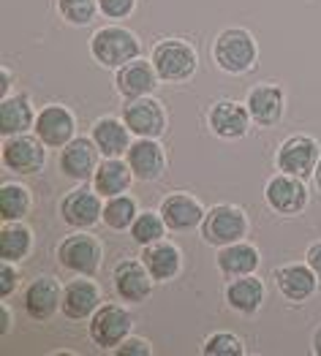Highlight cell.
Wrapping results in <instances>:
<instances>
[{
	"instance_id": "1",
	"label": "cell",
	"mask_w": 321,
	"mask_h": 356,
	"mask_svg": "<svg viewBox=\"0 0 321 356\" xmlns=\"http://www.w3.org/2000/svg\"><path fill=\"white\" fill-rule=\"evenodd\" d=\"M90 52L107 68H123L125 63L136 60L139 55V41L131 30L125 28H101L95 30V35L90 38Z\"/></svg>"
},
{
	"instance_id": "2",
	"label": "cell",
	"mask_w": 321,
	"mask_h": 356,
	"mask_svg": "<svg viewBox=\"0 0 321 356\" xmlns=\"http://www.w3.org/2000/svg\"><path fill=\"white\" fill-rule=\"evenodd\" d=\"M212 55H215V63L226 74H245L256 63V41L248 30L229 28L215 38Z\"/></svg>"
},
{
	"instance_id": "3",
	"label": "cell",
	"mask_w": 321,
	"mask_h": 356,
	"mask_svg": "<svg viewBox=\"0 0 321 356\" xmlns=\"http://www.w3.org/2000/svg\"><path fill=\"white\" fill-rule=\"evenodd\" d=\"M155 65V74L158 79H166V82H182L188 79L194 71H196V52L191 44L180 41V38H166L161 44H155L152 49V60Z\"/></svg>"
},
{
	"instance_id": "4",
	"label": "cell",
	"mask_w": 321,
	"mask_h": 356,
	"mask_svg": "<svg viewBox=\"0 0 321 356\" xmlns=\"http://www.w3.org/2000/svg\"><path fill=\"white\" fill-rule=\"evenodd\" d=\"M248 232V218L245 212L234 204H218L205 215L202 220V237L210 245H218V248H226L234 245L245 237Z\"/></svg>"
},
{
	"instance_id": "5",
	"label": "cell",
	"mask_w": 321,
	"mask_h": 356,
	"mask_svg": "<svg viewBox=\"0 0 321 356\" xmlns=\"http://www.w3.org/2000/svg\"><path fill=\"white\" fill-rule=\"evenodd\" d=\"M101 245L98 239L90 237V234H71L60 242L58 248V259L60 264L82 277H90L98 272V264H101Z\"/></svg>"
},
{
	"instance_id": "6",
	"label": "cell",
	"mask_w": 321,
	"mask_h": 356,
	"mask_svg": "<svg viewBox=\"0 0 321 356\" xmlns=\"http://www.w3.org/2000/svg\"><path fill=\"white\" fill-rule=\"evenodd\" d=\"M319 158L321 149L316 145V139H311V136H292L278 149V169L283 175H294V177L305 179L316 172Z\"/></svg>"
},
{
	"instance_id": "7",
	"label": "cell",
	"mask_w": 321,
	"mask_h": 356,
	"mask_svg": "<svg viewBox=\"0 0 321 356\" xmlns=\"http://www.w3.org/2000/svg\"><path fill=\"white\" fill-rule=\"evenodd\" d=\"M128 332H131V316L125 313V307L104 305L90 318V337L101 348H117L128 337Z\"/></svg>"
},
{
	"instance_id": "8",
	"label": "cell",
	"mask_w": 321,
	"mask_h": 356,
	"mask_svg": "<svg viewBox=\"0 0 321 356\" xmlns=\"http://www.w3.org/2000/svg\"><path fill=\"white\" fill-rule=\"evenodd\" d=\"M123 120L136 136H145V139H158L166 128L164 106L150 95L131 98V104L123 106Z\"/></svg>"
},
{
	"instance_id": "9",
	"label": "cell",
	"mask_w": 321,
	"mask_h": 356,
	"mask_svg": "<svg viewBox=\"0 0 321 356\" xmlns=\"http://www.w3.org/2000/svg\"><path fill=\"white\" fill-rule=\"evenodd\" d=\"M47 155H44V142L38 136H8L3 145V166L19 175H36L41 172Z\"/></svg>"
},
{
	"instance_id": "10",
	"label": "cell",
	"mask_w": 321,
	"mask_h": 356,
	"mask_svg": "<svg viewBox=\"0 0 321 356\" xmlns=\"http://www.w3.org/2000/svg\"><path fill=\"white\" fill-rule=\"evenodd\" d=\"M60 215L68 226L74 229H90L101 220L104 207H101V193L98 191H88L85 185L71 191L63 202H60Z\"/></svg>"
},
{
	"instance_id": "11",
	"label": "cell",
	"mask_w": 321,
	"mask_h": 356,
	"mask_svg": "<svg viewBox=\"0 0 321 356\" xmlns=\"http://www.w3.org/2000/svg\"><path fill=\"white\" fill-rule=\"evenodd\" d=\"M36 136L47 145V147L63 149L71 139H74V115L65 109V106H44L36 118V125H33Z\"/></svg>"
},
{
	"instance_id": "12",
	"label": "cell",
	"mask_w": 321,
	"mask_h": 356,
	"mask_svg": "<svg viewBox=\"0 0 321 356\" xmlns=\"http://www.w3.org/2000/svg\"><path fill=\"white\" fill-rule=\"evenodd\" d=\"M267 204L281 215H297L308 204V188L294 175H278L267 182Z\"/></svg>"
},
{
	"instance_id": "13",
	"label": "cell",
	"mask_w": 321,
	"mask_h": 356,
	"mask_svg": "<svg viewBox=\"0 0 321 356\" xmlns=\"http://www.w3.org/2000/svg\"><path fill=\"white\" fill-rule=\"evenodd\" d=\"M251 120L262 128H272L283 120L286 112V98H283V90L275 88V85H259L248 92V101H245Z\"/></svg>"
},
{
	"instance_id": "14",
	"label": "cell",
	"mask_w": 321,
	"mask_h": 356,
	"mask_svg": "<svg viewBox=\"0 0 321 356\" xmlns=\"http://www.w3.org/2000/svg\"><path fill=\"white\" fill-rule=\"evenodd\" d=\"M98 152L101 149L93 139H71L60 152V169L65 172V177L85 182L98 169Z\"/></svg>"
},
{
	"instance_id": "15",
	"label": "cell",
	"mask_w": 321,
	"mask_h": 356,
	"mask_svg": "<svg viewBox=\"0 0 321 356\" xmlns=\"http://www.w3.org/2000/svg\"><path fill=\"white\" fill-rule=\"evenodd\" d=\"M125 158H128V166H131L134 177L142 179V182H152V179H158L161 175H164V169H166V155H164V147H161L155 139H145V136H139V142L128 147Z\"/></svg>"
},
{
	"instance_id": "16",
	"label": "cell",
	"mask_w": 321,
	"mask_h": 356,
	"mask_svg": "<svg viewBox=\"0 0 321 356\" xmlns=\"http://www.w3.org/2000/svg\"><path fill=\"white\" fill-rule=\"evenodd\" d=\"M152 275L142 261H120L115 267V291L125 302H145L152 294Z\"/></svg>"
},
{
	"instance_id": "17",
	"label": "cell",
	"mask_w": 321,
	"mask_h": 356,
	"mask_svg": "<svg viewBox=\"0 0 321 356\" xmlns=\"http://www.w3.org/2000/svg\"><path fill=\"white\" fill-rule=\"evenodd\" d=\"M251 112L248 106H240L237 101H218L210 109V128L221 139H240L248 134Z\"/></svg>"
},
{
	"instance_id": "18",
	"label": "cell",
	"mask_w": 321,
	"mask_h": 356,
	"mask_svg": "<svg viewBox=\"0 0 321 356\" xmlns=\"http://www.w3.org/2000/svg\"><path fill=\"white\" fill-rule=\"evenodd\" d=\"M63 313L74 321H82V318H90L98 307H101V291L95 283L90 280H71L65 289H63V302H60Z\"/></svg>"
},
{
	"instance_id": "19",
	"label": "cell",
	"mask_w": 321,
	"mask_h": 356,
	"mask_svg": "<svg viewBox=\"0 0 321 356\" xmlns=\"http://www.w3.org/2000/svg\"><path fill=\"white\" fill-rule=\"evenodd\" d=\"M63 302V291H60L55 277H38L33 280L25 291V313L33 321H47Z\"/></svg>"
},
{
	"instance_id": "20",
	"label": "cell",
	"mask_w": 321,
	"mask_h": 356,
	"mask_svg": "<svg viewBox=\"0 0 321 356\" xmlns=\"http://www.w3.org/2000/svg\"><path fill=\"white\" fill-rule=\"evenodd\" d=\"M205 209L196 199L185 196V193H175V196H166L161 202V218L166 223V229L172 232H188L194 229L196 223L205 220Z\"/></svg>"
},
{
	"instance_id": "21",
	"label": "cell",
	"mask_w": 321,
	"mask_h": 356,
	"mask_svg": "<svg viewBox=\"0 0 321 356\" xmlns=\"http://www.w3.org/2000/svg\"><path fill=\"white\" fill-rule=\"evenodd\" d=\"M316 283H319V275L305 264H286V267L275 269V286L292 302H305L313 297Z\"/></svg>"
},
{
	"instance_id": "22",
	"label": "cell",
	"mask_w": 321,
	"mask_h": 356,
	"mask_svg": "<svg viewBox=\"0 0 321 356\" xmlns=\"http://www.w3.org/2000/svg\"><path fill=\"white\" fill-rule=\"evenodd\" d=\"M117 92L125 95V98H142L150 95L155 90L158 82V74H155V65L145 63V60H131L125 63L120 71H117Z\"/></svg>"
},
{
	"instance_id": "23",
	"label": "cell",
	"mask_w": 321,
	"mask_h": 356,
	"mask_svg": "<svg viewBox=\"0 0 321 356\" xmlns=\"http://www.w3.org/2000/svg\"><path fill=\"white\" fill-rule=\"evenodd\" d=\"M131 179H134V172L128 163H123L120 158H107L104 163H98V169L93 175V188L101 196L112 199V196H120L128 191Z\"/></svg>"
},
{
	"instance_id": "24",
	"label": "cell",
	"mask_w": 321,
	"mask_h": 356,
	"mask_svg": "<svg viewBox=\"0 0 321 356\" xmlns=\"http://www.w3.org/2000/svg\"><path fill=\"white\" fill-rule=\"evenodd\" d=\"M226 302L229 307L242 313V316H251L262 307L264 302V283L259 277H251V275H242V277H234L232 283L226 286Z\"/></svg>"
},
{
	"instance_id": "25",
	"label": "cell",
	"mask_w": 321,
	"mask_h": 356,
	"mask_svg": "<svg viewBox=\"0 0 321 356\" xmlns=\"http://www.w3.org/2000/svg\"><path fill=\"white\" fill-rule=\"evenodd\" d=\"M128 125L125 122H120L115 118H104L98 120L95 125H93V142H95V147L101 149V155H107V158H120V155H125L128 152Z\"/></svg>"
},
{
	"instance_id": "26",
	"label": "cell",
	"mask_w": 321,
	"mask_h": 356,
	"mask_svg": "<svg viewBox=\"0 0 321 356\" xmlns=\"http://www.w3.org/2000/svg\"><path fill=\"white\" fill-rule=\"evenodd\" d=\"M30 125H36V115L28 95H6L0 104V131L3 136L25 134Z\"/></svg>"
},
{
	"instance_id": "27",
	"label": "cell",
	"mask_w": 321,
	"mask_h": 356,
	"mask_svg": "<svg viewBox=\"0 0 321 356\" xmlns=\"http://www.w3.org/2000/svg\"><path fill=\"white\" fill-rule=\"evenodd\" d=\"M142 264H145L147 272L155 280H172L177 272H180V250H177L172 242H161L158 239L152 245H145Z\"/></svg>"
},
{
	"instance_id": "28",
	"label": "cell",
	"mask_w": 321,
	"mask_h": 356,
	"mask_svg": "<svg viewBox=\"0 0 321 356\" xmlns=\"http://www.w3.org/2000/svg\"><path fill=\"white\" fill-rule=\"evenodd\" d=\"M256 267H259V250H256L253 245L234 242V245H226V248L218 253V269H221L226 277L251 275Z\"/></svg>"
},
{
	"instance_id": "29",
	"label": "cell",
	"mask_w": 321,
	"mask_h": 356,
	"mask_svg": "<svg viewBox=\"0 0 321 356\" xmlns=\"http://www.w3.org/2000/svg\"><path fill=\"white\" fill-rule=\"evenodd\" d=\"M33 248V237H30V229L22 226L19 220H14L11 226H3L0 232V259L3 261H22Z\"/></svg>"
},
{
	"instance_id": "30",
	"label": "cell",
	"mask_w": 321,
	"mask_h": 356,
	"mask_svg": "<svg viewBox=\"0 0 321 356\" xmlns=\"http://www.w3.org/2000/svg\"><path fill=\"white\" fill-rule=\"evenodd\" d=\"M30 209V193L25 185H17V182H6L0 188V218L6 223H14V220H22Z\"/></svg>"
},
{
	"instance_id": "31",
	"label": "cell",
	"mask_w": 321,
	"mask_h": 356,
	"mask_svg": "<svg viewBox=\"0 0 321 356\" xmlns=\"http://www.w3.org/2000/svg\"><path fill=\"white\" fill-rule=\"evenodd\" d=\"M104 223L109 226V229H115V232H125V229H131V223L136 220V202L131 199V196H125V193H120V196H112L107 204H104Z\"/></svg>"
},
{
	"instance_id": "32",
	"label": "cell",
	"mask_w": 321,
	"mask_h": 356,
	"mask_svg": "<svg viewBox=\"0 0 321 356\" xmlns=\"http://www.w3.org/2000/svg\"><path fill=\"white\" fill-rule=\"evenodd\" d=\"M164 232H166V223H164L161 212H142L131 223V237H134V242H139L142 248L158 242V239L164 237Z\"/></svg>"
},
{
	"instance_id": "33",
	"label": "cell",
	"mask_w": 321,
	"mask_h": 356,
	"mask_svg": "<svg viewBox=\"0 0 321 356\" xmlns=\"http://www.w3.org/2000/svg\"><path fill=\"white\" fill-rule=\"evenodd\" d=\"M202 354L207 356H240L245 354V346L237 334H229V332H215L210 334L202 346Z\"/></svg>"
},
{
	"instance_id": "34",
	"label": "cell",
	"mask_w": 321,
	"mask_h": 356,
	"mask_svg": "<svg viewBox=\"0 0 321 356\" xmlns=\"http://www.w3.org/2000/svg\"><path fill=\"white\" fill-rule=\"evenodd\" d=\"M58 8L65 22L71 25H88L98 11V0H58Z\"/></svg>"
},
{
	"instance_id": "35",
	"label": "cell",
	"mask_w": 321,
	"mask_h": 356,
	"mask_svg": "<svg viewBox=\"0 0 321 356\" xmlns=\"http://www.w3.org/2000/svg\"><path fill=\"white\" fill-rule=\"evenodd\" d=\"M134 6H136V0H98L101 14L109 19H125L134 11Z\"/></svg>"
},
{
	"instance_id": "36",
	"label": "cell",
	"mask_w": 321,
	"mask_h": 356,
	"mask_svg": "<svg viewBox=\"0 0 321 356\" xmlns=\"http://www.w3.org/2000/svg\"><path fill=\"white\" fill-rule=\"evenodd\" d=\"M115 354L117 356H150L152 348H150V343L142 340V337H125L115 348Z\"/></svg>"
},
{
	"instance_id": "37",
	"label": "cell",
	"mask_w": 321,
	"mask_h": 356,
	"mask_svg": "<svg viewBox=\"0 0 321 356\" xmlns=\"http://www.w3.org/2000/svg\"><path fill=\"white\" fill-rule=\"evenodd\" d=\"M14 289H17V269L11 267V261H3L0 264V294L8 297Z\"/></svg>"
},
{
	"instance_id": "38",
	"label": "cell",
	"mask_w": 321,
	"mask_h": 356,
	"mask_svg": "<svg viewBox=\"0 0 321 356\" xmlns=\"http://www.w3.org/2000/svg\"><path fill=\"white\" fill-rule=\"evenodd\" d=\"M305 259H308V267L313 269L321 280V242H316V245L308 248V256H305Z\"/></svg>"
},
{
	"instance_id": "39",
	"label": "cell",
	"mask_w": 321,
	"mask_h": 356,
	"mask_svg": "<svg viewBox=\"0 0 321 356\" xmlns=\"http://www.w3.org/2000/svg\"><path fill=\"white\" fill-rule=\"evenodd\" d=\"M0 321H3V324H0V334H6V332H8V324H11V316H8V307H6V305L0 307Z\"/></svg>"
},
{
	"instance_id": "40",
	"label": "cell",
	"mask_w": 321,
	"mask_h": 356,
	"mask_svg": "<svg viewBox=\"0 0 321 356\" xmlns=\"http://www.w3.org/2000/svg\"><path fill=\"white\" fill-rule=\"evenodd\" d=\"M8 85H11V71L3 68V98H6V92H8Z\"/></svg>"
},
{
	"instance_id": "41",
	"label": "cell",
	"mask_w": 321,
	"mask_h": 356,
	"mask_svg": "<svg viewBox=\"0 0 321 356\" xmlns=\"http://www.w3.org/2000/svg\"><path fill=\"white\" fill-rule=\"evenodd\" d=\"M313 354L321 356V327L316 329V334H313Z\"/></svg>"
},
{
	"instance_id": "42",
	"label": "cell",
	"mask_w": 321,
	"mask_h": 356,
	"mask_svg": "<svg viewBox=\"0 0 321 356\" xmlns=\"http://www.w3.org/2000/svg\"><path fill=\"white\" fill-rule=\"evenodd\" d=\"M313 177H316V185H319V191H321V158H319V163H316V172H313Z\"/></svg>"
}]
</instances>
